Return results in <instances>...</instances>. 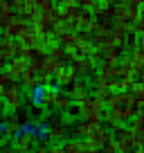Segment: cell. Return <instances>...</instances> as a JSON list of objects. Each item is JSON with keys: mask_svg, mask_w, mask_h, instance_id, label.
Segmentation results:
<instances>
[{"mask_svg": "<svg viewBox=\"0 0 144 153\" xmlns=\"http://www.w3.org/2000/svg\"><path fill=\"white\" fill-rule=\"evenodd\" d=\"M63 65H65V63H61V61H56V59H52L50 54H45V56L39 61L41 72H43V74H50V76H54V74H56V72L61 70Z\"/></svg>", "mask_w": 144, "mask_h": 153, "instance_id": "obj_11", "label": "cell"}, {"mask_svg": "<svg viewBox=\"0 0 144 153\" xmlns=\"http://www.w3.org/2000/svg\"><path fill=\"white\" fill-rule=\"evenodd\" d=\"M0 99L5 101L7 110H23V88L18 86V83H11V86L5 88V92H2V97Z\"/></svg>", "mask_w": 144, "mask_h": 153, "instance_id": "obj_5", "label": "cell"}, {"mask_svg": "<svg viewBox=\"0 0 144 153\" xmlns=\"http://www.w3.org/2000/svg\"><path fill=\"white\" fill-rule=\"evenodd\" d=\"M113 137H115V142H117V151H120V153H135L140 149L137 135H135L128 126H126L124 131H120L117 135H113Z\"/></svg>", "mask_w": 144, "mask_h": 153, "instance_id": "obj_4", "label": "cell"}, {"mask_svg": "<svg viewBox=\"0 0 144 153\" xmlns=\"http://www.w3.org/2000/svg\"><path fill=\"white\" fill-rule=\"evenodd\" d=\"M39 34H41L39 29L34 27V25H29V27L25 29V34L18 38L20 45H23V48H36V43H39Z\"/></svg>", "mask_w": 144, "mask_h": 153, "instance_id": "obj_14", "label": "cell"}, {"mask_svg": "<svg viewBox=\"0 0 144 153\" xmlns=\"http://www.w3.org/2000/svg\"><path fill=\"white\" fill-rule=\"evenodd\" d=\"M68 97L72 99V104L77 106V108L86 106L88 101L92 99V92L88 90V81H83V79H77L74 83H70V86H68Z\"/></svg>", "mask_w": 144, "mask_h": 153, "instance_id": "obj_2", "label": "cell"}, {"mask_svg": "<svg viewBox=\"0 0 144 153\" xmlns=\"http://www.w3.org/2000/svg\"><path fill=\"white\" fill-rule=\"evenodd\" d=\"M0 135L5 140H16V135H18V128L16 126H9V124H2V128H0Z\"/></svg>", "mask_w": 144, "mask_h": 153, "instance_id": "obj_21", "label": "cell"}, {"mask_svg": "<svg viewBox=\"0 0 144 153\" xmlns=\"http://www.w3.org/2000/svg\"><path fill=\"white\" fill-rule=\"evenodd\" d=\"M101 153H120V151H117V142H115V137H113V135L106 140V144L101 146Z\"/></svg>", "mask_w": 144, "mask_h": 153, "instance_id": "obj_22", "label": "cell"}, {"mask_svg": "<svg viewBox=\"0 0 144 153\" xmlns=\"http://www.w3.org/2000/svg\"><path fill=\"white\" fill-rule=\"evenodd\" d=\"M131 59H133V65L135 68L144 65V41H140V45L135 48V52L131 54Z\"/></svg>", "mask_w": 144, "mask_h": 153, "instance_id": "obj_20", "label": "cell"}, {"mask_svg": "<svg viewBox=\"0 0 144 153\" xmlns=\"http://www.w3.org/2000/svg\"><path fill=\"white\" fill-rule=\"evenodd\" d=\"M104 113H106L104 106H101L95 97H92L86 106H81V108H79L81 120H88V122H92V124H104Z\"/></svg>", "mask_w": 144, "mask_h": 153, "instance_id": "obj_6", "label": "cell"}, {"mask_svg": "<svg viewBox=\"0 0 144 153\" xmlns=\"http://www.w3.org/2000/svg\"><path fill=\"white\" fill-rule=\"evenodd\" d=\"M27 65H29L27 59H23V56H14L9 63H7L5 70L11 74V79H14V81H20V79H23V74H25V70H27Z\"/></svg>", "mask_w": 144, "mask_h": 153, "instance_id": "obj_10", "label": "cell"}, {"mask_svg": "<svg viewBox=\"0 0 144 153\" xmlns=\"http://www.w3.org/2000/svg\"><path fill=\"white\" fill-rule=\"evenodd\" d=\"M23 45H20V41H14V38H7L0 34V56H5L7 61H11L14 56H20L23 54Z\"/></svg>", "mask_w": 144, "mask_h": 153, "instance_id": "obj_8", "label": "cell"}, {"mask_svg": "<svg viewBox=\"0 0 144 153\" xmlns=\"http://www.w3.org/2000/svg\"><path fill=\"white\" fill-rule=\"evenodd\" d=\"M27 27H29V23H27V20H25L23 16L14 14L11 18H7V20H5V25H2V36L18 41V38L25 34V29H27Z\"/></svg>", "mask_w": 144, "mask_h": 153, "instance_id": "obj_3", "label": "cell"}, {"mask_svg": "<svg viewBox=\"0 0 144 153\" xmlns=\"http://www.w3.org/2000/svg\"><path fill=\"white\" fill-rule=\"evenodd\" d=\"M120 59H122V50L120 48H111L101 52V63H99V70H115L120 65Z\"/></svg>", "mask_w": 144, "mask_h": 153, "instance_id": "obj_9", "label": "cell"}, {"mask_svg": "<svg viewBox=\"0 0 144 153\" xmlns=\"http://www.w3.org/2000/svg\"><path fill=\"white\" fill-rule=\"evenodd\" d=\"M74 81H77V74L68 65H63L61 70L54 74V83H56V86H70V83H74Z\"/></svg>", "mask_w": 144, "mask_h": 153, "instance_id": "obj_13", "label": "cell"}, {"mask_svg": "<svg viewBox=\"0 0 144 153\" xmlns=\"http://www.w3.org/2000/svg\"><path fill=\"white\" fill-rule=\"evenodd\" d=\"M39 140H36V133H23L20 131L14 140V151L16 153H34Z\"/></svg>", "mask_w": 144, "mask_h": 153, "instance_id": "obj_7", "label": "cell"}, {"mask_svg": "<svg viewBox=\"0 0 144 153\" xmlns=\"http://www.w3.org/2000/svg\"><path fill=\"white\" fill-rule=\"evenodd\" d=\"M63 151L65 153H86V144H83V140H68L65 144H63Z\"/></svg>", "mask_w": 144, "mask_h": 153, "instance_id": "obj_16", "label": "cell"}, {"mask_svg": "<svg viewBox=\"0 0 144 153\" xmlns=\"http://www.w3.org/2000/svg\"><path fill=\"white\" fill-rule=\"evenodd\" d=\"M50 153H65V151H63V146H56V144H54V146L50 149Z\"/></svg>", "mask_w": 144, "mask_h": 153, "instance_id": "obj_25", "label": "cell"}, {"mask_svg": "<svg viewBox=\"0 0 144 153\" xmlns=\"http://www.w3.org/2000/svg\"><path fill=\"white\" fill-rule=\"evenodd\" d=\"M117 70H120V72H124V74H133V70H135V65H133V59H131V56H126V54H122Z\"/></svg>", "mask_w": 144, "mask_h": 153, "instance_id": "obj_18", "label": "cell"}, {"mask_svg": "<svg viewBox=\"0 0 144 153\" xmlns=\"http://www.w3.org/2000/svg\"><path fill=\"white\" fill-rule=\"evenodd\" d=\"M11 2H14V0H11Z\"/></svg>", "mask_w": 144, "mask_h": 153, "instance_id": "obj_31", "label": "cell"}, {"mask_svg": "<svg viewBox=\"0 0 144 153\" xmlns=\"http://www.w3.org/2000/svg\"><path fill=\"white\" fill-rule=\"evenodd\" d=\"M7 63H9V61H7L5 56H0V70H5V68H7Z\"/></svg>", "mask_w": 144, "mask_h": 153, "instance_id": "obj_26", "label": "cell"}, {"mask_svg": "<svg viewBox=\"0 0 144 153\" xmlns=\"http://www.w3.org/2000/svg\"><path fill=\"white\" fill-rule=\"evenodd\" d=\"M5 142H7V140L2 137V135H0V149H5Z\"/></svg>", "mask_w": 144, "mask_h": 153, "instance_id": "obj_30", "label": "cell"}, {"mask_svg": "<svg viewBox=\"0 0 144 153\" xmlns=\"http://www.w3.org/2000/svg\"><path fill=\"white\" fill-rule=\"evenodd\" d=\"M48 124H50V140L52 142H59V140H63L68 135V126L63 120H54L52 117V122H48Z\"/></svg>", "mask_w": 144, "mask_h": 153, "instance_id": "obj_12", "label": "cell"}, {"mask_svg": "<svg viewBox=\"0 0 144 153\" xmlns=\"http://www.w3.org/2000/svg\"><path fill=\"white\" fill-rule=\"evenodd\" d=\"M5 113H7V106H5V101L0 99V128H2V124H5Z\"/></svg>", "mask_w": 144, "mask_h": 153, "instance_id": "obj_23", "label": "cell"}, {"mask_svg": "<svg viewBox=\"0 0 144 153\" xmlns=\"http://www.w3.org/2000/svg\"><path fill=\"white\" fill-rule=\"evenodd\" d=\"M48 54H50L52 59H56V61H61V63L68 61V52H65V48H63V45H52V48L48 50Z\"/></svg>", "mask_w": 144, "mask_h": 153, "instance_id": "obj_17", "label": "cell"}, {"mask_svg": "<svg viewBox=\"0 0 144 153\" xmlns=\"http://www.w3.org/2000/svg\"><path fill=\"white\" fill-rule=\"evenodd\" d=\"M113 95H115L113 88H92V97H95L101 106H108V104H111Z\"/></svg>", "mask_w": 144, "mask_h": 153, "instance_id": "obj_15", "label": "cell"}, {"mask_svg": "<svg viewBox=\"0 0 144 153\" xmlns=\"http://www.w3.org/2000/svg\"><path fill=\"white\" fill-rule=\"evenodd\" d=\"M0 153H16V151H14V146H11V149L5 146V149H0Z\"/></svg>", "mask_w": 144, "mask_h": 153, "instance_id": "obj_28", "label": "cell"}, {"mask_svg": "<svg viewBox=\"0 0 144 153\" xmlns=\"http://www.w3.org/2000/svg\"><path fill=\"white\" fill-rule=\"evenodd\" d=\"M34 153H50V149H45V146H39V149H34Z\"/></svg>", "mask_w": 144, "mask_h": 153, "instance_id": "obj_27", "label": "cell"}, {"mask_svg": "<svg viewBox=\"0 0 144 153\" xmlns=\"http://www.w3.org/2000/svg\"><path fill=\"white\" fill-rule=\"evenodd\" d=\"M137 140H140V149H144V135H137Z\"/></svg>", "mask_w": 144, "mask_h": 153, "instance_id": "obj_29", "label": "cell"}, {"mask_svg": "<svg viewBox=\"0 0 144 153\" xmlns=\"http://www.w3.org/2000/svg\"><path fill=\"white\" fill-rule=\"evenodd\" d=\"M108 110L113 113V117L117 122L126 124V122H131L140 113V104H137L133 92H115L111 104H108Z\"/></svg>", "mask_w": 144, "mask_h": 153, "instance_id": "obj_1", "label": "cell"}, {"mask_svg": "<svg viewBox=\"0 0 144 153\" xmlns=\"http://www.w3.org/2000/svg\"><path fill=\"white\" fill-rule=\"evenodd\" d=\"M128 128L133 131L135 135H144V115H135L133 120H131Z\"/></svg>", "mask_w": 144, "mask_h": 153, "instance_id": "obj_19", "label": "cell"}, {"mask_svg": "<svg viewBox=\"0 0 144 153\" xmlns=\"http://www.w3.org/2000/svg\"><path fill=\"white\" fill-rule=\"evenodd\" d=\"M61 7H72V5H79V0H56Z\"/></svg>", "mask_w": 144, "mask_h": 153, "instance_id": "obj_24", "label": "cell"}]
</instances>
